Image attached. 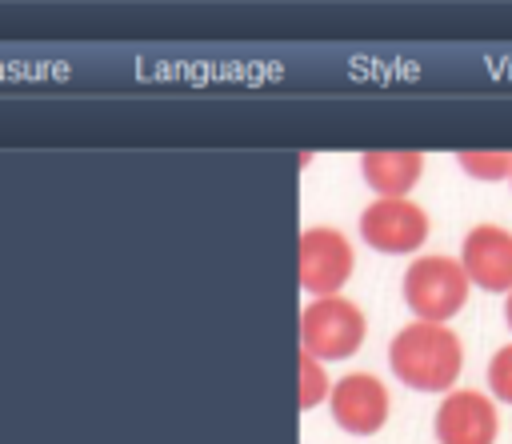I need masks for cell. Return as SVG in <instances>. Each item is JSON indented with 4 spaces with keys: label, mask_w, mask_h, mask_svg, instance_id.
<instances>
[{
    "label": "cell",
    "mask_w": 512,
    "mask_h": 444,
    "mask_svg": "<svg viewBox=\"0 0 512 444\" xmlns=\"http://www.w3.org/2000/svg\"><path fill=\"white\" fill-rule=\"evenodd\" d=\"M388 368L396 372L400 384L416 392H448L464 368V348L460 336L448 324H424L412 320L400 328L388 344Z\"/></svg>",
    "instance_id": "6da1fadb"
},
{
    "label": "cell",
    "mask_w": 512,
    "mask_h": 444,
    "mask_svg": "<svg viewBox=\"0 0 512 444\" xmlns=\"http://www.w3.org/2000/svg\"><path fill=\"white\" fill-rule=\"evenodd\" d=\"M468 272L452 256H416L404 272V304L424 324H448L468 300Z\"/></svg>",
    "instance_id": "7a4b0ae2"
},
{
    "label": "cell",
    "mask_w": 512,
    "mask_h": 444,
    "mask_svg": "<svg viewBox=\"0 0 512 444\" xmlns=\"http://www.w3.org/2000/svg\"><path fill=\"white\" fill-rule=\"evenodd\" d=\"M368 332V320L360 312V304L344 300V296H324L312 300L300 312V352L324 360H348L352 352H360Z\"/></svg>",
    "instance_id": "3957f363"
},
{
    "label": "cell",
    "mask_w": 512,
    "mask_h": 444,
    "mask_svg": "<svg viewBox=\"0 0 512 444\" xmlns=\"http://www.w3.org/2000/svg\"><path fill=\"white\" fill-rule=\"evenodd\" d=\"M352 268H356V252H352V244H348V236L340 228L316 224V228L300 232L296 272H300V288L304 292H312L316 300L340 296V288L348 284Z\"/></svg>",
    "instance_id": "277c9868"
},
{
    "label": "cell",
    "mask_w": 512,
    "mask_h": 444,
    "mask_svg": "<svg viewBox=\"0 0 512 444\" xmlns=\"http://www.w3.org/2000/svg\"><path fill=\"white\" fill-rule=\"evenodd\" d=\"M360 236L384 256L416 252L428 240V212L412 200H372L360 212Z\"/></svg>",
    "instance_id": "5b68a950"
},
{
    "label": "cell",
    "mask_w": 512,
    "mask_h": 444,
    "mask_svg": "<svg viewBox=\"0 0 512 444\" xmlns=\"http://www.w3.org/2000/svg\"><path fill=\"white\" fill-rule=\"evenodd\" d=\"M328 408H332V420L348 436H372L388 424L392 400H388V388L372 372H348L344 380L332 384Z\"/></svg>",
    "instance_id": "8992f818"
},
{
    "label": "cell",
    "mask_w": 512,
    "mask_h": 444,
    "mask_svg": "<svg viewBox=\"0 0 512 444\" xmlns=\"http://www.w3.org/2000/svg\"><path fill=\"white\" fill-rule=\"evenodd\" d=\"M460 264L484 292H512V232L500 224H476L464 236Z\"/></svg>",
    "instance_id": "52a82bcc"
},
{
    "label": "cell",
    "mask_w": 512,
    "mask_h": 444,
    "mask_svg": "<svg viewBox=\"0 0 512 444\" xmlns=\"http://www.w3.org/2000/svg\"><path fill=\"white\" fill-rule=\"evenodd\" d=\"M500 420L496 404L484 392H448L436 408V440L440 444H496Z\"/></svg>",
    "instance_id": "ba28073f"
},
{
    "label": "cell",
    "mask_w": 512,
    "mask_h": 444,
    "mask_svg": "<svg viewBox=\"0 0 512 444\" xmlns=\"http://www.w3.org/2000/svg\"><path fill=\"white\" fill-rule=\"evenodd\" d=\"M424 172V156L408 148H376L360 156V176L376 192V200H408Z\"/></svg>",
    "instance_id": "9c48e42d"
},
{
    "label": "cell",
    "mask_w": 512,
    "mask_h": 444,
    "mask_svg": "<svg viewBox=\"0 0 512 444\" xmlns=\"http://www.w3.org/2000/svg\"><path fill=\"white\" fill-rule=\"evenodd\" d=\"M456 164L472 176V180H484V184H492V180H512V152H460L456 156Z\"/></svg>",
    "instance_id": "30bf717a"
},
{
    "label": "cell",
    "mask_w": 512,
    "mask_h": 444,
    "mask_svg": "<svg viewBox=\"0 0 512 444\" xmlns=\"http://www.w3.org/2000/svg\"><path fill=\"white\" fill-rule=\"evenodd\" d=\"M332 396V384H328V372H324V364L316 360V356H308V352H300V388H296V400H300V408L308 412V408H316L320 400H328Z\"/></svg>",
    "instance_id": "8fae6325"
},
{
    "label": "cell",
    "mask_w": 512,
    "mask_h": 444,
    "mask_svg": "<svg viewBox=\"0 0 512 444\" xmlns=\"http://www.w3.org/2000/svg\"><path fill=\"white\" fill-rule=\"evenodd\" d=\"M488 388L500 404H512V344H504L492 360H488Z\"/></svg>",
    "instance_id": "7c38bea8"
},
{
    "label": "cell",
    "mask_w": 512,
    "mask_h": 444,
    "mask_svg": "<svg viewBox=\"0 0 512 444\" xmlns=\"http://www.w3.org/2000/svg\"><path fill=\"white\" fill-rule=\"evenodd\" d=\"M504 316H508V328H512V292H508V304H504Z\"/></svg>",
    "instance_id": "4fadbf2b"
}]
</instances>
